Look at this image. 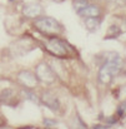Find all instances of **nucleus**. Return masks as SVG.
<instances>
[{
	"instance_id": "nucleus-4",
	"label": "nucleus",
	"mask_w": 126,
	"mask_h": 129,
	"mask_svg": "<svg viewBox=\"0 0 126 129\" xmlns=\"http://www.w3.org/2000/svg\"><path fill=\"white\" fill-rule=\"evenodd\" d=\"M35 75L39 82H42L45 84H51L56 80V74L46 63H39L35 68Z\"/></svg>"
},
{
	"instance_id": "nucleus-20",
	"label": "nucleus",
	"mask_w": 126,
	"mask_h": 129,
	"mask_svg": "<svg viewBox=\"0 0 126 129\" xmlns=\"http://www.w3.org/2000/svg\"><path fill=\"white\" fill-rule=\"evenodd\" d=\"M106 1H109V3H115V1H117V0H106Z\"/></svg>"
},
{
	"instance_id": "nucleus-15",
	"label": "nucleus",
	"mask_w": 126,
	"mask_h": 129,
	"mask_svg": "<svg viewBox=\"0 0 126 129\" xmlns=\"http://www.w3.org/2000/svg\"><path fill=\"white\" fill-rule=\"evenodd\" d=\"M44 123H45V127L46 128H50V129L55 128V125H56V122L55 120H50V119H45Z\"/></svg>"
},
{
	"instance_id": "nucleus-11",
	"label": "nucleus",
	"mask_w": 126,
	"mask_h": 129,
	"mask_svg": "<svg viewBox=\"0 0 126 129\" xmlns=\"http://www.w3.org/2000/svg\"><path fill=\"white\" fill-rule=\"evenodd\" d=\"M121 28L119 26V25H110L109 26V29H107V34H106V37H105V39H116V38H119L120 35H121Z\"/></svg>"
},
{
	"instance_id": "nucleus-21",
	"label": "nucleus",
	"mask_w": 126,
	"mask_h": 129,
	"mask_svg": "<svg viewBox=\"0 0 126 129\" xmlns=\"http://www.w3.org/2000/svg\"><path fill=\"white\" fill-rule=\"evenodd\" d=\"M46 129H50V128H46ZM52 129H55V128H52Z\"/></svg>"
},
{
	"instance_id": "nucleus-13",
	"label": "nucleus",
	"mask_w": 126,
	"mask_h": 129,
	"mask_svg": "<svg viewBox=\"0 0 126 129\" xmlns=\"http://www.w3.org/2000/svg\"><path fill=\"white\" fill-rule=\"evenodd\" d=\"M87 4H89L87 0H73V8L76 13H79L81 9H84Z\"/></svg>"
},
{
	"instance_id": "nucleus-6",
	"label": "nucleus",
	"mask_w": 126,
	"mask_h": 129,
	"mask_svg": "<svg viewBox=\"0 0 126 129\" xmlns=\"http://www.w3.org/2000/svg\"><path fill=\"white\" fill-rule=\"evenodd\" d=\"M21 13L26 19H38V18L42 16L44 8L39 3H26V4H24Z\"/></svg>"
},
{
	"instance_id": "nucleus-10",
	"label": "nucleus",
	"mask_w": 126,
	"mask_h": 129,
	"mask_svg": "<svg viewBox=\"0 0 126 129\" xmlns=\"http://www.w3.org/2000/svg\"><path fill=\"white\" fill-rule=\"evenodd\" d=\"M15 98H16V96H15L14 90L6 89V90H4V91L1 93V95H0V102L4 103V104H6V105H13Z\"/></svg>"
},
{
	"instance_id": "nucleus-8",
	"label": "nucleus",
	"mask_w": 126,
	"mask_h": 129,
	"mask_svg": "<svg viewBox=\"0 0 126 129\" xmlns=\"http://www.w3.org/2000/svg\"><path fill=\"white\" fill-rule=\"evenodd\" d=\"M79 16L81 18H96L101 15V9L95 4H87L84 9H81L79 13Z\"/></svg>"
},
{
	"instance_id": "nucleus-9",
	"label": "nucleus",
	"mask_w": 126,
	"mask_h": 129,
	"mask_svg": "<svg viewBox=\"0 0 126 129\" xmlns=\"http://www.w3.org/2000/svg\"><path fill=\"white\" fill-rule=\"evenodd\" d=\"M101 25V19L100 16L96 18H85V29L90 33H95L100 29Z\"/></svg>"
},
{
	"instance_id": "nucleus-12",
	"label": "nucleus",
	"mask_w": 126,
	"mask_h": 129,
	"mask_svg": "<svg viewBox=\"0 0 126 129\" xmlns=\"http://www.w3.org/2000/svg\"><path fill=\"white\" fill-rule=\"evenodd\" d=\"M70 129H87L86 124L81 120V118L79 115H75L73 122H71V125H70Z\"/></svg>"
},
{
	"instance_id": "nucleus-3",
	"label": "nucleus",
	"mask_w": 126,
	"mask_h": 129,
	"mask_svg": "<svg viewBox=\"0 0 126 129\" xmlns=\"http://www.w3.org/2000/svg\"><path fill=\"white\" fill-rule=\"evenodd\" d=\"M45 49L49 54L56 58H66L68 55H70L71 50L69 44L57 37H50L45 43Z\"/></svg>"
},
{
	"instance_id": "nucleus-16",
	"label": "nucleus",
	"mask_w": 126,
	"mask_h": 129,
	"mask_svg": "<svg viewBox=\"0 0 126 129\" xmlns=\"http://www.w3.org/2000/svg\"><path fill=\"white\" fill-rule=\"evenodd\" d=\"M125 112H126V102H124V103H121V105L119 107V114L122 115Z\"/></svg>"
},
{
	"instance_id": "nucleus-17",
	"label": "nucleus",
	"mask_w": 126,
	"mask_h": 129,
	"mask_svg": "<svg viewBox=\"0 0 126 129\" xmlns=\"http://www.w3.org/2000/svg\"><path fill=\"white\" fill-rule=\"evenodd\" d=\"M94 129H107V127L106 125H96Z\"/></svg>"
},
{
	"instance_id": "nucleus-7",
	"label": "nucleus",
	"mask_w": 126,
	"mask_h": 129,
	"mask_svg": "<svg viewBox=\"0 0 126 129\" xmlns=\"http://www.w3.org/2000/svg\"><path fill=\"white\" fill-rule=\"evenodd\" d=\"M41 103L45 104L47 108H50L51 110H57L60 108V102L56 98L55 94L50 93V91H45L41 95Z\"/></svg>"
},
{
	"instance_id": "nucleus-19",
	"label": "nucleus",
	"mask_w": 126,
	"mask_h": 129,
	"mask_svg": "<svg viewBox=\"0 0 126 129\" xmlns=\"http://www.w3.org/2000/svg\"><path fill=\"white\" fill-rule=\"evenodd\" d=\"M3 124H4V120H3V119H1V118H0V127H1V125H3Z\"/></svg>"
},
{
	"instance_id": "nucleus-18",
	"label": "nucleus",
	"mask_w": 126,
	"mask_h": 129,
	"mask_svg": "<svg viewBox=\"0 0 126 129\" xmlns=\"http://www.w3.org/2000/svg\"><path fill=\"white\" fill-rule=\"evenodd\" d=\"M52 1H55V3H62V1H65V0H52Z\"/></svg>"
},
{
	"instance_id": "nucleus-2",
	"label": "nucleus",
	"mask_w": 126,
	"mask_h": 129,
	"mask_svg": "<svg viewBox=\"0 0 126 129\" xmlns=\"http://www.w3.org/2000/svg\"><path fill=\"white\" fill-rule=\"evenodd\" d=\"M34 26L38 31H40L46 37H56L64 31L62 25L51 16H40L35 19Z\"/></svg>"
},
{
	"instance_id": "nucleus-1",
	"label": "nucleus",
	"mask_w": 126,
	"mask_h": 129,
	"mask_svg": "<svg viewBox=\"0 0 126 129\" xmlns=\"http://www.w3.org/2000/svg\"><path fill=\"white\" fill-rule=\"evenodd\" d=\"M122 59L119 56L117 53H112V55H109L105 64L100 68L99 70V80L100 83L107 85L110 84L114 78L121 72L122 69Z\"/></svg>"
},
{
	"instance_id": "nucleus-14",
	"label": "nucleus",
	"mask_w": 126,
	"mask_h": 129,
	"mask_svg": "<svg viewBox=\"0 0 126 129\" xmlns=\"http://www.w3.org/2000/svg\"><path fill=\"white\" fill-rule=\"evenodd\" d=\"M25 96H26L28 99L33 100L34 103H39V98L36 96V94H34V93L31 91V89H26V90H25Z\"/></svg>"
},
{
	"instance_id": "nucleus-5",
	"label": "nucleus",
	"mask_w": 126,
	"mask_h": 129,
	"mask_svg": "<svg viewBox=\"0 0 126 129\" xmlns=\"http://www.w3.org/2000/svg\"><path fill=\"white\" fill-rule=\"evenodd\" d=\"M16 80L20 85H23L26 89H34L38 85V78L35 75V73L30 72V70H21L16 75Z\"/></svg>"
}]
</instances>
